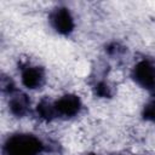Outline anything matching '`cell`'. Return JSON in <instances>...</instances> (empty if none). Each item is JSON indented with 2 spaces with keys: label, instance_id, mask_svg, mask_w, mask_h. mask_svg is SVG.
<instances>
[{
  "label": "cell",
  "instance_id": "6da1fadb",
  "mask_svg": "<svg viewBox=\"0 0 155 155\" xmlns=\"http://www.w3.org/2000/svg\"><path fill=\"white\" fill-rule=\"evenodd\" d=\"M44 150V140L30 133L11 134L4 143L5 155H40Z\"/></svg>",
  "mask_w": 155,
  "mask_h": 155
},
{
  "label": "cell",
  "instance_id": "7a4b0ae2",
  "mask_svg": "<svg viewBox=\"0 0 155 155\" xmlns=\"http://www.w3.org/2000/svg\"><path fill=\"white\" fill-rule=\"evenodd\" d=\"M131 76L138 86L155 94V65L150 61L143 59L137 62L132 68Z\"/></svg>",
  "mask_w": 155,
  "mask_h": 155
},
{
  "label": "cell",
  "instance_id": "3957f363",
  "mask_svg": "<svg viewBox=\"0 0 155 155\" xmlns=\"http://www.w3.org/2000/svg\"><path fill=\"white\" fill-rule=\"evenodd\" d=\"M48 22L51 27L58 34H62V35H69L75 28L74 17L70 10L64 6L54 7L48 15Z\"/></svg>",
  "mask_w": 155,
  "mask_h": 155
},
{
  "label": "cell",
  "instance_id": "277c9868",
  "mask_svg": "<svg viewBox=\"0 0 155 155\" xmlns=\"http://www.w3.org/2000/svg\"><path fill=\"white\" fill-rule=\"evenodd\" d=\"M57 117L61 119H71L76 116L82 108V102L80 97L75 93H65L54 101Z\"/></svg>",
  "mask_w": 155,
  "mask_h": 155
},
{
  "label": "cell",
  "instance_id": "5b68a950",
  "mask_svg": "<svg viewBox=\"0 0 155 155\" xmlns=\"http://www.w3.org/2000/svg\"><path fill=\"white\" fill-rule=\"evenodd\" d=\"M21 81L28 90H39L46 82L45 69L39 65H25L21 71Z\"/></svg>",
  "mask_w": 155,
  "mask_h": 155
},
{
  "label": "cell",
  "instance_id": "8992f818",
  "mask_svg": "<svg viewBox=\"0 0 155 155\" xmlns=\"http://www.w3.org/2000/svg\"><path fill=\"white\" fill-rule=\"evenodd\" d=\"M8 111L16 117H23L30 111V99L24 92L16 91L8 98Z\"/></svg>",
  "mask_w": 155,
  "mask_h": 155
},
{
  "label": "cell",
  "instance_id": "52a82bcc",
  "mask_svg": "<svg viewBox=\"0 0 155 155\" xmlns=\"http://www.w3.org/2000/svg\"><path fill=\"white\" fill-rule=\"evenodd\" d=\"M35 113L40 120L46 121V122H50V121L57 119L54 102H52L48 98H41L38 102V104L35 107Z\"/></svg>",
  "mask_w": 155,
  "mask_h": 155
},
{
  "label": "cell",
  "instance_id": "ba28073f",
  "mask_svg": "<svg viewBox=\"0 0 155 155\" xmlns=\"http://www.w3.org/2000/svg\"><path fill=\"white\" fill-rule=\"evenodd\" d=\"M93 92L101 98H110L113 96V88L105 80H98L93 84Z\"/></svg>",
  "mask_w": 155,
  "mask_h": 155
},
{
  "label": "cell",
  "instance_id": "9c48e42d",
  "mask_svg": "<svg viewBox=\"0 0 155 155\" xmlns=\"http://www.w3.org/2000/svg\"><path fill=\"white\" fill-rule=\"evenodd\" d=\"M0 86H1V91H2V93L8 94V96L13 94V93L17 91V90H16V85H15L12 78L8 76V75H6V74H2V75H1V79H0Z\"/></svg>",
  "mask_w": 155,
  "mask_h": 155
},
{
  "label": "cell",
  "instance_id": "30bf717a",
  "mask_svg": "<svg viewBox=\"0 0 155 155\" xmlns=\"http://www.w3.org/2000/svg\"><path fill=\"white\" fill-rule=\"evenodd\" d=\"M142 116L145 121L155 122V98L145 103L142 110Z\"/></svg>",
  "mask_w": 155,
  "mask_h": 155
},
{
  "label": "cell",
  "instance_id": "8fae6325",
  "mask_svg": "<svg viewBox=\"0 0 155 155\" xmlns=\"http://www.w3.org/2000/svg\"><path fill=\"white\" fill-rule=\"evenodd\" d=\"M85 155H98V154H96V153H87V154H85Z\"/></svg>",
  "mask_w": 155,
  "mask_h": 155
}]
</instances>
